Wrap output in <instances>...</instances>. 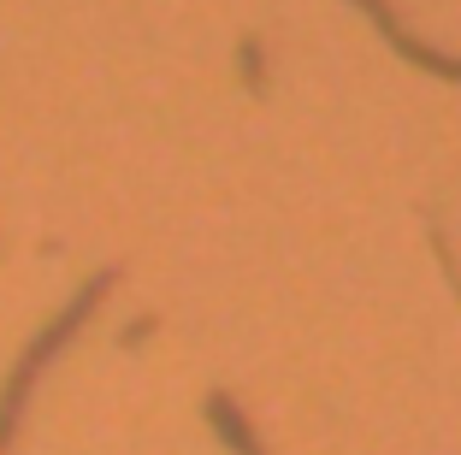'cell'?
Wrapping results in <instances>:
<instances>
[{
  "instance_id": "obj_1",
  "label": "cell",
  "mask_w": 461,
  "mask_h": 455,
  "mask_svg": "<svg viewBox=\"0 0 461 455\" xmlns=\"http://www.w3.org/2000/svg\"><path fill=\"white\" fill-rule=\"evenodd\" d=\"M207 420L219 426V438H225L237 455H267V450L255 443V432H249V420L237 414V402H230L225 390H213V396H207Z\"/></svg>"
}]
</instances>
